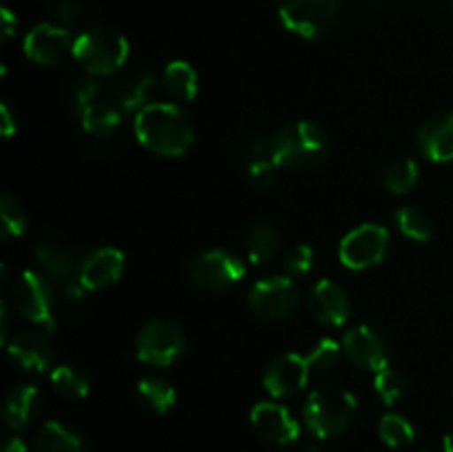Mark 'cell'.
<instances>
[{"label": "cell", "instance_id": "obj_1", "mask_svg": "<svg viewBox=\"0 0 453 452\" xmlns=\"http://www.w3.org/2000/svg\"><path fill=\"white\" fill-rule=\"evenodd\" d=\"M135 136L153 153L180 158L193 146L195 129L177 105L153 102L135 115Z\"/></svg>", "mask_w": 453, "mask_h": 452}, {"label": "cell", "instance_id": "obj_2", "mask_svg": "<svg viewBox=\"0 0 453 452\" xmlns=\"http://www.w3.org/2000/svg\"><path fill=\"white\" fill-rule=\"evenodd\" d=\"M330 153L327 133L310 120L286 124L273 136V155L281 168L310 171L326 162Z\"/></svg>", "mask_w": 453, "mask_h": 452}, {"label": "cell", "instance_id": "obj_3", "mask_svg": "<svg viewBox=\"0 0 453 452\" xmlns=\"http://www.w3.org/2000/svg\"><path fill=\"white\" fill-rule=\"evenodd\" d=\"M357 415V397L341 386L314 390L303 408V419L314 439H330L345 433Z\"/></svg>", "mask_w": 453, "mask_h": 452}, {"label": "cell", "instance_id": "obj_4", "mask_svg": "<svg viewBox=\"0 0 453 452\" xmlns=\"http://www.w3.org/2000/svg\"><path fill=\"white\" fill-rule=\"evenodd\" d=\"M73 58L87 74L113 75L128 58V40L111 27H91L73 43Z\"/></svg>", "mask_w": 453, "mask_h": 452}, {"label": "cell", "instance_id": "obj_5", "mask_svg": "<svg viewBox=\"0 0 453 452\" xmlns=\"http://www.w3.org/2000/svg\"><path fill=\"white\" fill-rule=\"evenodd\" d=\"M343 0H277L279 18L292 34L321 40L339 22Z\"/></svg>", "mask_w": 453, "mask_h": 452}, {"label": "cell", "instance_id": "obj_6", "mask_svg": "<svg viewBox=\"0 0 453 452\" xmlns=\"http://www.w3.org/2000/svg\"><path fill=\"white\" fill-rule=\"evenodd\" d=\"M12 300L18 313L29 319L34 326L47 328L53 332L56 328V292L47 275L25 270L12 286Z\"/></svg>", "mask_w": 453, "mask_h": 452}, {"label": "cell", "instance_id": "obj_7", "mask_svg": "<svg viewBox=\"0 0 453 452\" xmlns=\"http://www.w3.org/2000/svg\"><path fill=\"white\" fill-rule=\"evenodd\" d=\"M246 275V264L237 255L228 251H206L199 257H195L188 269V279L197 291L217 295L233 288L234 284L242 282Z\"/></svg>", "mask_w": 453, "mask_h": 452}, {"label": "cell", "instance_id": "obj_8", "mask_svg": "<svg viewBox=\"0 0 453 452\" xmlns=\"http://www.w3.org/2000/svg\"><path fill=\"white\" fill-rule=\"evenodd\" d=\"M186 348L184 332L180 323L166 317H155L142 326L137 335L135 355L149 366H171L181 357Z\"/></svg>", "mask_w": 453, "mask_h": 452}, {"label": "cell", "instance_id": "obj_9", "mask_svg": "<svg viewBox=\"0 0 453 452\" xmlns=\"http://www.w3.org/2000/svg\"><path fill=\"white\" fill-rule=\"evenodd\" d=\"M299 288L290 277H265L248 292V306L265 322H283L299 308Z\"/></svg>", "mask_w": 453, "mask_h": 452}, {"label": "cell", "instance_id": "obj_10", "mask_svg": "<svg viewBox=\"0 0 453 452\" xmlns=\"http://www.w3.org/2000/svg\"><path fill=\"white\" fill-rule=\"evenodd\" d=\"M389 248V233L380 224H363L348 233L341 242L339 255L348 269L365 270L376 266Z\"/></svg>", "mask_w": 453, "mask_h": 452}, {"label": "cell", "instance_id": "obj_11", "mask_svg": "<svg viewBox=\"0 0 453 452\" xmlns=\"http://www.w3.org/2000/svg\"><path fill=\"white\" fill-rule=\"evenodd\" d=\"M341 346L349 362L357 363L358 368L379 372L389 366V344L379 328L367 326V323L349 328Z\"/></svg>", "mask_w": 453, "mask_h": 452}, {"label": "cell", "instance_id": "obj_12", "mask_svg": "<svg viewBox=\"0 0 453 452\" xmlns=\"http://www.w3.org/2000/svg\"><path fill=\"white\" fill-rule=\"evenodd\" d=\"M7 353L27 372H42L53 363V339L47 328H25L7 341Z\"/></svg>", "mask_w": 453, "mask_h": 452}, {"label": "cell", "instance_id": "obj_13", "mask_svg": "<svg viewBox=\"0 0 453 452\" xmlns=\"http://www.w3.org/2000/svg\"><path fill=\"white\" fill-rule=\"evenodd\" d=\"M310 368L312 366H310L308 355H279V357L273 359L270 366L265 368V390L277 399L292 397V394H296L305 384H308Z\"/></svg>", "mask_w": 453, "mask_h": 452}, {"label": "cell", "instance_id": "obj_14", "mask_svg": "<svg viewBox=\"0 0 453 452\" xmlns=\"http://www.w3.org/2000/svg\"><path fill=\"white\" fill-rule=\"evenodd\" d=\"M111 100L118 105V109L127 113H140L142 109H146L153 97L155 91V75L146 69H133L124 71V74L115 75L113 82L106 87Z\"/></svg>", "mask_w": 453, "mask_h": 452}, {"label": "cell", "instance_id": "obj_15", "mask_svg": "<svg viewBox=\"0 0 453 452\" xmlns=\"http://www.w3.org/2000/svg\"><path fill=\"white\" fill-rule=\"evenodd\" d=\"M250 421L255 433L259 434L264 441L273 443V446H290L299 439V424L290 410L279 403L261 401L252 408Z\"/></svg>", "mask_w": 453, "mask_h": 452}, {"label": "cell", "instance_id": "obj_16", "mask_svg": "<svg viewBox=\"0 0 453 452\" xmlns=\"http://www.w3.org/2000/svg\"><path fill=\"white\" fill-rule=\"evenodd\" d=\"M73 43L75 40H71L69 29L53 22H42L27 34L25 53L35 65L51 66L58 65L66 53L73 51Z\"/></svg>", "mask_w": 453, "mask_h": 452}, {"label": "cell", "instance_id": "obj_17", "mask_svg": "<svg viewBox=\"0 0 453 452\" xmlns=\"http://www.w3.org/2000/svg\"><path fill=\"white\" fill-rule=\"evenodd\" d=\"M124 273V255L122 251L111 246L96 248L84 257L80 264L78 279L87 291H102L119 279Z\"/></svg>", "mask_w": 453, "mask_h": 452}, {"label": "cell", "instance_id": "obj_18", "mask_svg": "<svg viewBox=\"0 0 453 452\" xmlns=\"http://www.w3.org/2000/svg\"><path fill=\"white\" fill-rule=\"evenodd\" d=\"M308 306L314 319H319L323 326H343L352 313L348 292L330 279H321L319 284H314L308 297Z\"/></svg>", "mask_w": 453, "mask_h": 452}, {"label": "cell", "instance_id": "obj_19", "mask_svg": "<svg viewBox=\"0 0 453 452\" xmlns=\"http://www.w3.org/2000/svg\"><path fill=\"white\" fill-rule=\"evenodd\" d=\"M418 146L434 162H451L453 160V111L432 115L418 129Z\"/></svg>", "mask_w": 453, "mask_h": 452}, {"label": "cell", "instance_id": "obj_20", "mask_svg": "<svg viewBox=\"0 0 453 452\" xmlns=\"http://www.w3.org/2000/svg\"><path fill=\"white\" fill-rule=\"evenodd\" d=\"M122 115L124 113L111 100L109 91L104 87V93L80 113V120H82L84 131L91 137H115V131L122 122Z\"/></svg>", "mask_w": 453, "mask_h": 452}, {"label": "cell", "instance_id": "obj_21", "mask_svg": "<svg viewBox=\"0 0 453 452\" xmlns=\"http://www.w3.org/2000/svg\"><path fill=\"white\" fill-rule=\"evenodd\" d=\"M40 408V390L35 386L25 384L18 386L9 393V397L4 399L3 408V419L7 424V428L12 430H25L27 425H31L34 417L38 415Z\"/></svg>", "mask_w": 453, "mask_h": 452}, {"label": "cell", "instance_id": "obj_22", "mask_svg": "<svg viewBox=\"0 0 453 452\" xmlns=\"http://www.w3.org/2000/svg\"><path fill=\"white\" fill-rule=\"evenodd\" d=\"M35 257L42 266L44 275L56 282H66L75 270V253L58 239H42L35 246Z\"/></svg>", "mask_w": 453, "mask_h": 452}, {"label": "cell", "instance_id": "obj_23", "mask_svg": "<svg viewBox=\"0 0 453 452\" xmlns=\"http://www.w3.org/2000/svg\"><path fill=\"white\" fill-rule=\"evenodd\" d=\"M283 244V235L273 222H257V224L250 226L248 230V239H246V251H248V260L252 264L261 266L273 261L274 257L279 255Z\"/></svg>", "mask_w": 453, "mask_h": 452}, {"label": "cell", "instance_id": "obj_24", "mask_svg": "<svg viewBox=\"0 0 453 452\" xmlns=\"http://www.w3.org/2000/svg\"><path fill=\"white\" fill-rule=\"evenodd\" d=\"M34 452H87V448L82 439L60 421H47L35 433Z\"/></svg>", "mask_w": 453, "mask_h": 452}, {"label": "cell", "instance_id": "obj_25", "mask_svg": "<svg viewBox=\"0 0 453 452\" xmlns=\"http://www.w3.org/2000/svg\"><path fill=\"white\" fill-rule=\"evenodd\" d=\"M162 84H164V91H166L173 100L190 102L195 96H197L199 75L188 62L175 60L164 69Z\"/></svg>", "mask_w": 453, "mask_h": 452}, {"label": "cell", "instance_id": "obj_26", "mask_svg": "<svg viewBox=\"0 0 453 452\" xmlns=\"http://www.w3.org/2000/svg\"><path fill=\"white\" fill-rule=\"evenodd\" d=\"M137 397L155 415H166L177 403L175 388L168 381L159 379V377H146V379H142L137 384Z\"/></svg>", "mask_w": 453, "mask_h": 452}, {"label": "cell", "instance_id": "obj_27", "mask_svg": "<svg viewBox=\"0 0 453 452\" xmlns=\"http://www.w3.org/2000/svg\"><path fill=\"white\" fill-rule=\"evenodd\" d=\"M383 184L394 195L410 193L418 184V164L411 158H394L383 168Z\"/></svg>", "mask_w": 453, "mask_h": 452}, {"label": "cell", "instance_id": "obj_28", "mask_svg": "<svg viewBox=\"0 0 453 452\" xmlns=\"http://www.w3.org/2000/svg\"><path fill=\"white\" fill-rule=\"evenodd\" d=\"M394 220H396L398 230H401L405 238L416 239V242H429V239L436 235V226H434L432 217L416 207L398 208Z\"/></svg>", "mask_w": 453, "mask_h": 452}, {"label": "cell", "instance_id": "obj_29", "mask_svg": "<svg viewBox=\"0 0 453 452\" xmlns=\"http://www.w3.org/2000/svg\"><path fill=\"white\" fill-rule=\"evenodd\" d=\"M51 384L62 397L82 399L91 390V379L87 372L78 366H58L51 372Z\"/></svg>", "mask_w": 453, "mask_h": 452}, {"label": "cell", "instance_id": "obj_30", "mask_svg": "<svg viewBox=\"0 0 453 452\" xmlns=\"http://www.w3.org/2000/svg\"><path fill=\"white\" fill-rule=\"evenodd\" d=\"M379 437L385 446L396 450V448H405L414 441L416 430L405 417L396 415V412H389V415H385L383 419H380Z\"/></svg>", "mask_w": 453, "mask_h": 452}, {"label": "cell", "instance_id": "obj_31", "mask_svg": "<svg viewBox=\"0 0 453 452\" xmlns=\"http://www.w3.org/2000/svg\"><path fill=\"white\" fill-rule=\"evenodd\" d=\"M102 93H104V87H102L97 80L75 78L71 80L69 87H66V100H69L71 109L80 115L93 100H97Z\"/></svg>", "mask_w": 453, "mask_h": 452}, {"label": "cell", "instance_id": "obj_32", "mask_svg": "<svg viewBox=\"0 0 453 452\" xmlns=\"http://www.w3.org/2000/svg\"><path fill=\"white\" fill-rule=\"evenodd\" d=\"M279 168H281V167H279L273 153L264 155V158L255 160V162H250L246 167L248 182H250V186L255 191H259V193H265V191H270L274 184H277Z\"/></svg>", "mask_w": 453, "mask_h": 452}, {"label": "cell", "instance_id": "obj_33", "mask_svg": "<svg viewBox=\"0 0 453 452\" xmlns=\"http://www.w3.org/2000/svg\"><path fill=\"white\" fill-rule=\"evenodd\" d=\"M374 390L376 394L388 403V406H392V403L401 401V399L407 394V379L401 375V372L388 366L383 368V370L376 372Z\"/></svg>", "mask_w": 453, "mask_h": 452}, {"label": "cell", "instance_id": "obj_34", "mask_svg": "<svg viewBox=\"0 0 453 452\" xmlns=\"http://www.w3.org/2000/svg\"><path fill=\"white\" fill-rule=\"evenodd\" d=\"M0 222H3L4 238H20L27 230V215L18 199H13L9 193H3L0 198Z\"/></svg>", "mask_w": 453, "mask_h": 452}, {"label": "cell", "instance_id": "obj_35", "mask_svg": "<svg viewBox=\"0 0 453 452\" xmlns=\"http://www.w3.org/2000/svg\"><path fill=\"white\" fill-rule=\"evenodd\" d=\"M84 291L82 284H75L71 279L62 282L60 292L56 295V306L60 308V315L65 319H75L84 308Z\"/></svg>", "mask_w": 453, "mask_h": 452}, {"label": "cell", "instance_id": "obj_36", "mask_svg": "<svg viewBox=\"0 0 453 452\" xmlns=\"http://www.w3.org/2000/svg\"><path fill=\"white\" fill-rule=\"evenodd\" d=\"M341 350H343V346L326 337V339L319 341V344L308 353L310 366L319 368V370H330V368H334L336 363H339Z\"/></svg>", "mask_w": 453, "mask_h": 452}, {"label": "cell", "instance_id": "obj_37", "mask_svg": "<svg viewBox=\"0 0 453 452\" xmlns=\"http://www.w3.org/2000/svg\"><path fill=\"white\" fill-rule=\"evenodd\" d=\"M314 264V253L308 244H296L290 251L286 253V269L288 273L295 275V277H303L312 270Z\"/></svg>", "mask_w": 453, "mask_h": 452}, {"label": "cell", "instance_id": "obj_38", "mask_svg": "<svg viewBox=\"0 0 453 452\" xmlns=\"http://www.w3.org/2000/svg\"><path fill=\"white\" fill-rule=\"evenodd\" d=\"M87 9H84L82 0H60L53 9V16H56L58 25L69 29V27H75L84 18Z\"/></svg>", "mask_w": 453, "mask_h": 452}, {"label": "cell", "instance_id": "obj_39", "mask_svg": "<svg viewBox=\"0 0 453 452\" xmlns=\"http://www.w3.org/2000/svg\"><path fill=\"white\" fill-rule=\"evenodd\" d=\"M0 22H3V40H4V43H7V40L12 38L13 34H16V29H18V18L13 16V13L9 12L7 7H4L3 12H0Z\"/></svg>", "mask_w": 453, "mask_h": 452}, {"label": "cell", "instance_id": "obj_40", "mask_svg": "<svg viewBox=\"0 0 453 452\" xmlns=\"http://www.w3.org/2000/svg\"><path fill=\"white\" fill-rule=\"evenodd\" d=\"M283 452H323V448L321 443L314 441V439H305V441H299V439H296L295 443L286 446Z\"/></svg>", "mask_w": 453, "mask_h": 452}, {"label": "cell", "instance_id": "obj_41", "mask_svg": "<svg viewBox=\"0 0 453 452\" xmlns=\"http://www.w3.org/2000/svg\"><path fill=\"white\" fill-rule=\"evenodd\" d=\"M0 115H3V136L12 137L13 133H16V122H13V115H12V111H9L7 105H3Z\"/></svg>", "mask_w": 453, "mask_h": 452}, {"label": "cell", "instance_id": "obj_42", "mask_svg": "<svg viewBox=\"0 0 453 452\" xmlns=\"http://www.w3.org/2000/svg\"><path fill=\"white\" fill-rule=\"evenodd\" d=\"M0 452H27V446L20 437H7Z\"/></svg>", "mask_w": 453, "mask_h": 452}, {"label": "cell", "instance_id": "obj_43", "mask_svg": "<svg viewBox=\"0 0 453 452\" xmlns=\"http://www.w3.org/2000/svg\"><path fill=\"white\" fill-rule=\"evenodd\" d=\"M442 448H445V452H453V430L449 434H445V439H442Z\"/></svg>", "mask_w": 453, "mask_h": 452}, {"label": "cell", "instance_id": "obj_44", "mask_svg": "<svg viewBox=\"0 0 453 452\" xmlns=\"http://www.w3.org/2000/svg\"><path fill=\"white\" fill-rule=\"evenodd\" d=\"M361 7H379V4H383L385 0H357Z\"/></svg>", "mask_w": 453, "mask_h": 452}]
</instances>
